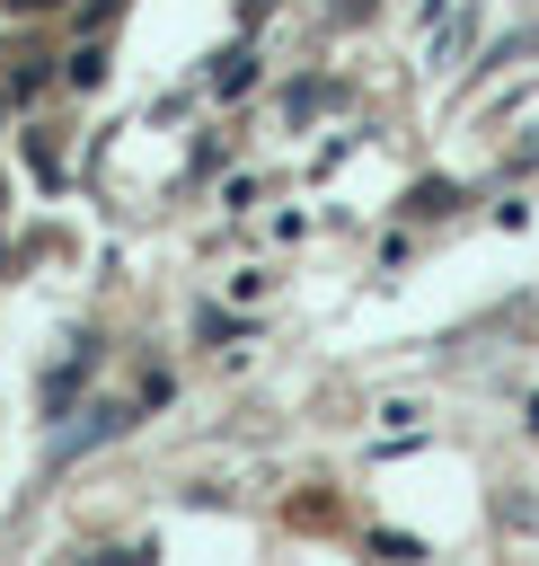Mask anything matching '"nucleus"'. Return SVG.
Instances as JSON below:
<instances>
[{
    "label": "nucleus",
    "instance_id": "obj_5",
    "mask_svg": "<svg viewBox=\"0 0 539 566\" xmlns=\"http://www.w3.org/2000/svg\"><path fill=\"white\" fill-rule=\"evenodd\" d=\"M451 203H459V195H451L442 177H424V186H415V212H451Z\"/></svg>",
    "mask_w": 539,
    "mask_h": 566
},
{
    "label": "nucleus",
    "instance_id": "obj_1",
    "mask_svg": "<svg viewBox=\"0 0 539 566\" xmlns=\"http://www.w3.org/2000/svg\"><path fill=\"white\" fill-rule=\"evenodd\" d=\"M124 424H133V407H124V398H88V407L71 398V407H62V424L44 433V460L62 469V460H80V451H97V442H106V433H124Z\"/></svg>",
    "mask_w": 539,
    "mask_h": 566
},
{
    "label": "nucleus",
    "instance_id": "obj_3",
    "mask_svg": "<svg viewBox=\"0 0 539 566\" xmlns=\"http://www.w3.org/2000/svg\"><path fill=\"white\" fill-rule=\"evenodd\" d=\"M97 80H106V53L80 44V53H71V88H97Z\"/></svg>",
    "mask_w": 539,
    "mask_h": 566
},
{
    "label": "nucleus",
    "instance_id": "obj_6",
    "mask_svg": "<svg viewBox=\"0 0 539 566\" xmlns=\"http://www.w3.org/2000/svg\"><path fill=\"white\" fill-rule=\"evenodd\" d=\"M0 9H18V18H35V9H62V0H0Z\"/></svg>",
    "mask_w": 539,
    "mask_h": 566
},
{
    "label": "nucleus",
    "instance_id": "obj_4",
    "mask_svg": "<svg viewBox=\"0 0 539 566\" xmlns=\"http://www.w3.org/2000/svg\"><path fill=\"white\" fill-rule=\"evenodd\" d=\"M9 88L35 97V88H44V53H18V62H9Z\"/></svg>",
    "mask_w": 539,
    "mask_h": 566
},
{
    "label": "nucleus",
    "instance_id": "obj_2",
    "mask_svg": "<svg viewBox=\"0 0 539 566\" xmlns=\"http://www.w3.org/2000/svg\"><path fill=\"white\" fill-rule=\"evenodd\" d=\"M88 363H97V345H88V336H80V345H71V354H62V371H44V416H62V407H71V398H80V380H88Z\"/></svg>",
    "mask_w": 539,
    "mask_h": 566
}]
</instances>
